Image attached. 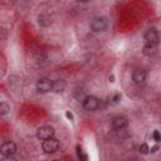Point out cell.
<instances>
[{
  "mask_svg": "<svg viewBox=\"0 0 161 161\" xmlns=\"http://www.w3.org/2000/svg\"><path fill=\"white\" fill-rule=\"evenodd\" d=\"M59 141L54 137H49V138H45L43 140V143H42V148L45 153H54L59 150Z\"/></svg>",
  "mask_w": 161,
  "mask_h": 161,
  "instance_id": "6da1fadb",
  "label": "cell"
},
{
  "mask_svg": "<svg viewBox=\"0 0 161 161\" xmlns=\"http://www.w3.org/2000/svg\"><path fill=\"white\" fill-rule=\"evenodd\" d=\"M107 26H108V23L104 16H97L91 21V29L96 33L104 31L107 29Z\"/></svg>",
  "mask_w": 161,
  "mask_h": 161,
  "instance_id": "7a4b0ae2",
  "label": "cell"
},
{
  "mask_svg": "<svg viewBox=\"0 0 161 161\" xmlns=\"http://www.w3.org/2000/svg\"><path fill=\"white\" fill-rule=\"evenodd\" d=\"M82 102H83L84 109H87L89 112H93V111L98 109L99 106H101V101L94 96H87Z\"/></svg>",
  "mask_w": 161,
  "mask_h": 161,
  "instance_id": "3957f363",
  "label": "cell"
},
{
  "mask_svg": "<svg viewBox=\"0 0 161 161\" xmlns=\"http://www.w3.org/2000/svg\"><path fill=\"white\" fill-rule=\"evenodd\" d=\"M0 153L4 157H13L16 153V145L13 141H6L0 146Z\"/></svg>",
  "mask_w": 161,
  "mask_h": 161,
  "instance_id": "277c9868",
  "label": "cell"
},
{
  "mask_svg": "<svg viewBox=\"0 0 161 161\" xmlns=\"http://www.w3.org/2000/svg\"><path fill=\"white\" fill-rule=\"evenodd\" d=\"M52 87H53V80L48 77H43V78H39L38 82H36V91L40 92V93H48L52 91Z\"/></svg>",
  "mask_w": 161,
  "mask_h": 161,
  "instance_id": "5b68a950",
  "label": "cell"
},
{
  "mask_svg": "<svg viewBox=\"0 0 161 161\" xmlns=\"http://www.w3.org/2000/svg\"><path fill=\"white\" fill-rule=\"evenodd\" d=\"M145 40L147 44H151V45H157L158 44V40H160V35H158V30L156 28H150L145 35H143Z\"/></svg>",
  "mask_w": 161,
  "mask_h": 161,
  "instance_id": "8992f818",
  "label": "cell"
},
{
  "mask_svg": "<svg viewBox=\"0 0 161 161\" xmlns=\"http://www.w3.org/2000/svg\"><path fill=\"white\" fill-rule=\"evenodd\" d=\"M132 80H133V83H135L136 86H138V87L143 86V84L146 83V80H147V74H146V72H145L143 69H137V70H135V72L132 73Z\"/></svg>",
  "mask_w": 161,
  "mask_h": 161,
  "instance_id": "52a82bcc",
  "label": "cell"
},
{
  "mask_svg": "<svg viewBox=\"0 0 161 161\" xmlns=\"http://www.w3.org/2000/svg\"><path fill=\"white\" fill-rule=\"evenodd\" d=\"M54 128L52 126H42L36 130V137L39 140H45V138H49V137H53L54 136Z\"/></svg>",
  "mask_w": 161,
  "mask_h": 161,
  "instance_id": "ba28073f",
  "label": "cell"
},
{
  "mask_svg": "<svg viewBox=\"0 0 161 161\" xmlns=\"http://www.w3.org/2000/svg\"><path fill=\"white\" fill-rule=\"evenodd\" d=\"M128 126V119L123 116H116L112 118V127L116 131H121V130H126Z\"/></svg>",
  "mask_w": 161,
  "mask_h": 161,
  "instance_id": "9c48e42d",
  "label": "cell"
},
{
  "mask_svg": "<svg viewBox=\"0 0 161 161\" xmlns=\"http://www.w3.org/2000/svg\"><path fill=\"white\" fill-rule=\"evenodd\" d=\"M67 87V83L64 79L59 78V79H55L53 80V87H52V91L55 92V93H59V92H63Z\"/></svg>",
  "mask_w": 161,
  "mask_h": 161,
  "instance_id": "30bf717a",
  "label": "cell"
},
{
  "mask_svg": "<svg viewBox=\"0 0 161 161\" xmlns=\"http://www.w3.org/2000/svg\"><path fill=\"white\" fill-rule=\"evenodd\" d=\"M33 57H34V59H35L36 63H44L47 60V58H48V54L43 49H36V50H34Z\"/></svg>",
  "mask_w": 161,
  "mask_h": 161,
  "instance_id": "8fae6325",
  "label": "cell"
},
{
  "mask_svg": "<svg viewBox=\"0 0 161 161\" xmlns=\"http://www.w3.org/2000/svg\"><path fill=\"white\" fill-rule=\"evenodd\" d=\"M143 54L147 55V57H152L157 53V45H151V44H146L143 47Z\"/></svg>",
  "mask_w": 161,
  "mask_h": 161,
  "instance_id": "7c38bea8",
  "label": "cell"
},
{
  "mask_svg": "<svg viewBox=\"0 0 161 161\" xmlns=\"http://www.w3.org/2000/svg\"><path fill=\"white\" fill-rule=\"evenodd\" d=\"M39 24L40 25H43V26H48V25H50L52 24V20H50V18L48 16V15H39Z\"/></svg>",
  "mask_w": 161,
  "mask_h": 161,
  "instance_id": "4fadbf2b",
  "label": "cell"
},
{
  "mask_svg": "<svg viewBox=\"0 0 161 161\" xmlns=\"http://www.w3.org/2000/svg\"><path fill=\"white\" fill-rule=\"evenodd\" d=\"M10 112V107L5 102H0V116H5Z\"/></svg>",
  "mask_w": 161,
  "mask_h": 161,
  "instance_id": "5bb4252c",
  "label": "cell"
},
{
  "mask_svg": "<svg viewBox=\"0 0 161 161\" xmlns=\"http://www.w3.org/2000/svg\"><path fill=\"white\" fill-rule=\"evenodd\" d=\"M138 151H140V153H142V155H148V153H150V147H148L146 143H142V145H140Z\"/></svg>",
  "mask_w": 161,
  "mask_h": 161,
  "instance_id": "9a60e30c",
  "label": "cell"
},
{
  "mask_svg": "<svg viewBox=\"0 0 161 161\" xmlns=\"http://www.w3.org/2000/svg\"><path fill=\"white\" fill-rule=\"evenodd\" d=\"M152 140H153L156 143H158V142L161 141V136H160V132H158L157 130H155V131L152 132Z\"/></svg>",
  "mask_w": 161,
  "mask_h": 161,
  "instance_id": "2e32d148",
  "label": "cell"
},
{
  "mask_svg": "<svg viewBox=\"0 0 161 161\" xmlns=\"http://www.w3.org/2000/svg\"><path fill=\"white\" fill-rule=\"evenodd\" d=\"M74 97H75V98H77L78 101H83V99H84V98H86L87 96H86V94H84L83 92L78 91V92H75V93H74Z\"/></svg>",
  "mask_w": 161,
  "mask_h": 161,
  "instance_id": "e0dca14e",
  "label": "cell"
},
{
  "mask_svg": "<svg viewBox=\"0 0 161 161\" xmlns=\"http://www.w3.org/2000/svg\"><path fill=\"white\" fill-rule=\"evenodd\" d=\"M77 156L79 160H84L86 158V155H83V151L80 148V146H77Z\"/></svg>",
  "mask_w": 161,
  "mask_h": 161,
  "instance_id": "ac0fdd59",
  "label": "cell"
},
{
  "mask_svg": "<svg viewBox=\"0 0 161 161\" xmlns=\"http://www.w3.org/2000/svg\"><path fill=\"white\" fill-rule=\"evenodd\" d=\"M121 98H122V94H119V93L114 94V96L112 97V103H118V102L121 101Z\"/></svg>",
  "mask_w": 161,
  "mask_h": 161,
  "instance_id": "d6986e66",
  "label": "cell"
},
{
  "mask_svg": "<svg viewBox=\"0 0 161 161\" xmlns=\"http://www.w3.org/2000/svg\"><path fill=\"white\" fill-rule=\"evenodd\" d=\"M65 117H67L68 119H70V121H73V118H74V117H73V114H72L69 111H67V112H65Z\"/></svg>",
  "mask_w": 161,
  "mask_h": 161,
  "instance_id": "ffe728a7",
  "label": "cell"
},
{
  "mask_svg": "<svg viewBox=\"0 0 161 161\" xmlns=\"http://www.w3.org/2000/svg\"><path fill=\"white\" fill-rule=\"evenodd\" d=\"M113 79H114V77L113 75H109V82H114Z\"/></svg>",
  "mask_w": 161,
  "mask_h": 161,
  "instance_id": "44dd1931",
  "label": "cell"
},
{
  "mask_svg": "<svg viewBox=\"0 0 161 161\" xmlns=\"http://www.w3.org/2000/svg\"><path fill=\"white\" fill-rule=\"evenodd\" d=\"M78 1H80V3H87V1H89V0H78Z\"/></svg>",
  "mask_w": 161,
  "mask_h": 161,
  "instance_id": "7402d4cb",
  "label": "cell"
}]
</instances>
